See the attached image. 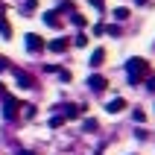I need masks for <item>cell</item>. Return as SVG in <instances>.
I'll list each match as a JSON object with an SVG mask.
<instances>
[{"instance_id":"6da1fadb","label":"cell","mask_w":155,"mask_h":155,"mask_svg":"<svg viewBox=\"0 0 155 155\" xmlns=\"http://www.w3.org/2000/svg\"><path fill=\"white\" fill-rule=\"evenodd\" d=\"M126 68H129V82H132V85H138L140 76H147V73H149V64L143 59H129Z\"/></svg>"},{"instance_id":"7a4b0ae2","label":"cell","mask_w":155,"mask_h":155,"mask_svg":"<svg viewBox=\"0 0 155 155\" xmlns=\"http://www.w3.org/2000/svg\"><path fill=\"white\" fill-rule=\"evenodd\" d=\"M26 50H29V53H41L44 50V41L35 32H29V35H26Z\"/></svg>"},{"instance_id":"3957f363","label":"cell","mask_w":155,"mask_h":155,"mask_svg":"<svg viewBox=\"0 0 155 155\" xmlns=\"http://www.w3.org/2000/svg\"><path fill=\"white\" fill-rule=\"evenodd\" d=\"M123 108H126V100H123V97H114L111 103L105 105V111H108V114H120Z\"/></svg>"},{"instance_id":"277c9868","label":"cell","mask_w":155,"mask_h":155,"mask_svg":"<svg viewBox=\"0 0 155 155\" xmlns=\"http://www.w3.org/2000/svg\"><path fill=\"white\" fill-rule=\"evenodd\" d=\"M15 76H18V88H35V82H32V76H29V73L15 70Z\"/></svg>"},{"instance_id":"5b68a950","label":"cell","mask_w":155,"mask_h":155,"mask_svg":"<svg viewBox=\"0 0 155 155\" xmlns=\"http://www.w3.org/2000/svg\"><path fill=\"white\" fill-rule=\"evenodd\" d=\"M68 47H70V41H68V38H56V41H50V44H47V50H53V53H64Z\"/></svg>"},{"instance_id":"8992f818","label":"cell","mask_w":155,"mask_h":155,"mask_svg":"<svg viewBox=\"0 0 155 155\" xmlns=\"http://www.w3.org/2000/svg\"><path fill=\"white\" fill-rule=\"evenodd\" d=\"M88 85H91V91H97V94H100V91H105V79L100 76V73H94V76L88 79Z\"/></svg>"},{"instance_id":"52a82bcc","label":"cell","mask_w":155,"mask_h":155,"mask_svg":"<svg viewBox=\"0 0 155 155\" xmlns=\"http://www.w3.org/2000/svg\"><path fill=\"white\" fill-rule=\"evenodd\" d=\"M103 59H105V50H103V47H97V50L91 53V61H88V64H91V68H100Z\"/></svg>"},{"instance_id":"ba28073f","label":"cell","mask_w":155,"mask_h":155,"mask_svg":"<svg viewBox=\"0 0 155 155\" xmlns=\"http://www.w3.org/2000/svg\"><path fill=\"white\" fill-rule=\"evenodd\" d=\"M56 15H59V12H47V15H44V24L53 26V29H59V26H61V21H59Z\"/></svg>"},{"instance_id":"9c48e42d","label":"cell","mask_w":155,"mask_h":155,"mask_svg":"<svg viewBox=\"0 0 155 155\" xmlns=\"http://www.w3.org/2000/svg\"><path fill=\"white\" fill-rule=\"evenodd\" d=\"M18 108H21V105H18V100L6 97V117H15V114H18Z\"/></svg>"},{"instance_id":"30bf717a","label":"cell","mask_w":155,"mask_h":155,"mask_svg":"<svg viewBox=\"0 0 155 155\" xmlns=\"http://www.w3.org/2000/svg\"><path fill=\"white\" fill-rule=\"evenodd\" d=\"M114 18H117V21H126V18H129V9H114Z\"/></svg>"},{"instance_id":"8fae6325","label":"cell","mask_w":155,"mask_h":155,"mask_svg":"<svg viewBox=\"0 0 155 155\" xmlns=\"http://www.w3.org/2000/svg\"><path fill=\"white\" fill-rule=\"evenodd\" d=\"M73 44H76V47H85V44H88V35H85V32H79L76 38H73Z\"/></svg>"},{"instance_id":"7c38bea8","label":"cell","mask_w":155,"mask_h":155,"mask_svg":"<svg viewBox=\"0 0 155 155\" xmlns=\"http://www.w3.org/2000/svg\"><path fill=\"white\" fill-rule=\"evenodd\" d=\"M82 126H85V132H94V129H97V120H91V117H88Z\"/></svg>"},{"instance_id":"4fadbf2b","label":"cell","mask_w":155,"mask_h":155,"mask_svg":"<svg viewBox=\"0 0 155 155\" xmlns=\"http://www.w3.org/2000/svg\"><path fill=\"white\" fill-rule=\"evenodd\" d=\"M61 123H64V117H53V120H50V126H53V129H59Z\"/></svg>"},{"instance_id":"5bb4252c","label":"cell","mask_w":155,"mask_h":155,"mask_svg":"<svg viewBox=\"0 0 155 155\" xmlns=\"http://www.w3.org/2000/svg\"><path fill=\"white\" fill-rule=\"evenodd\" d=\"M73 24H76V26H85L88 21H85V18H82V15H73Z\"/></svg>"},{"instance_id":"9a60e30c","label":"cell","mask_w":155,"mask_h":155,"mask_svg":"<svg viewBox=\"0 0 155 155\" xmlns=\"http://www.w3.org/2000/svg\"><path fill=\"white\" fill-rule=\"evenodd\" d=\"M147 88H149V91H152V94H155V76H149V82H147Z\"/></svg>"},{"instance_id":"2e32d148","label":"cell","mask_w":155,"mask_h":155,"mask_svg":"<svg viewBox=\"0 0 155 155\" xmlns=\"http://www.w3.org/2000/svg\"><path fill=\"white\" fill-rule=\"evenodd\" d=\"M21 155H35V152H21Z\"/></svg>"},{"instance_id":"e0dca14e","label":"cell","mask_w":155,"mask_h":155,"mask_svg":"<svg viewBox=\"0 0 155 155\" xmlns=\"http://www.w3.org/2000/svg\"><path fill=\"white\" fill-rule=\"evenodd\" d=\"M135 3H147V0H135Z\"/></svg>"},{"instance_id":"ac0fdd59","label":"cell","mask_w":155,"mask_h":155,"mask_svg":"<svg viewBox=\"0 0 155 155\" xmlns=\"http://www.w3.org/2000/svg\"><path fill=\"white\" fill-rule=\"evenodd\" d=\"M0 94H6V91H3V85H0Z\"/></svg>"}]
</instances>
